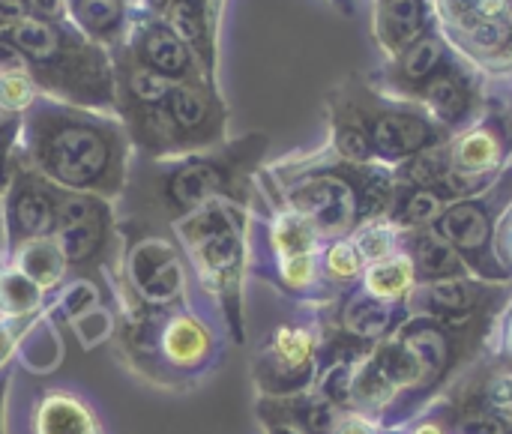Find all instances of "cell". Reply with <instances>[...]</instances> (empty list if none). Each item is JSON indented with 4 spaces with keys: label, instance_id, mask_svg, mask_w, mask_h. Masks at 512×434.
I'll return each instance as SVG.
<instances>
[{
    "label": "cell",
    "instance_id": "19",
    "mask_svg": "<svg viewBox=\"0 0 512 434\" xmlns=\"http://www.w3.org/2000/svg\"><path fill=\"white\" fill-rule=\"evenodd\" d=\"M63 267H66V261H63L60 249H57L54 243H48V240H30V243H24L21 252H18V270H21L39 291L57 285L60 276H63Z\"/></svg>",
    "mask_w": 512,
    "mask_h": 434
},
{
    "label": "cell",
    "instance_id": "40",
    "mask_svg": "<svg viewBox=\"0 0 512 434\" xmlns=\"http://www.w3.org/2000/svg\"><path fill=\"white\" fill-rule=\"evenodd\" d=\"M162 3H165V0H147V6H153V9H156V6H162Z\"/></svg>",
    "mask_w": 512,
    "mask_h": 434
},
{
    "label": "cell",
    "instance_id": "2",
    "mask_svg": "<svg viewBox=\"0 0 512 434\" xmlns=\"http://www.w3.org/2000/svg\"><path fill=\"white\" fill-rule=\"evenodd\" d=\"M492 321H495V315H480V318H471L462 324H447V321H435V318H408L396 330V339L411 351V357L420 366V387L408 399L396 402L402 417H408L417 405H423L435 390H441L447 384V378L456 372V366L477 351V345L486 336Z\"/></svg>",
    "mask_w": 512,
    "mask_h": 434
},
{
    "label": "cell",
    "instance_id": "27",
    "mask_svg": "<svg viewBox=\"0 0 512 434\" xmlns=\"http://www.w3.org/2000/svg\"><path fill=\"white\" fill-rule=\"evenodd\" d=\"M324 264H327V276L336 279V282H351V279H357V276L363 273V267H366L363 258H360V252L354 249L351 240L333 243V246L327 249Z\"/></svg>",
    "mask_w": 512,
    "mask_h": 434
},
{
    "label": "cell",
    "instance_id": "8",
    "mask_svg": "<svg viewBox=\"0 0 512 434\" xmlns=\"http://www.w3.org/2000/svg\"><path fill=\"white\" fill-rule=\"evenodd\" d=\"M129 276L138 300L150 309H168L183 297V270L174 249L162 240H144L129 255Z\"/></svg>",
    "mask_w": 512,
    "mask_h": 434
},
{
    "label": "cell",
    "instance_id": "5",
    "mask_svg": "<svg viewBox=\"0 0 512 434\" xmlns=\"http://www.w3.org/2000/svg\"><path fill=\"white\" fill-rule=\"evenodd\" d=\"M510 297L507 288L468 282V279H444L414 285L405 297V309L411 318H435L447 324H462L480 315H495Z\"/></svg>",
    "mask_w": 512,
    "mask_h": 434
},
{
    "label": "cell",
    "instance_id": "36",
    "mask_svg": "<svg viewBox=\"0 0 512 434\" xmlns=\"http://www.w3.org/2000/svg\"><path fill=\"white\" fill-rule=\"evenodd\" d=\"M24 21V0H0V30Z\"/></svg>",
    "mask_w": 512,
    "mask_h": 434
},
{
    "label": "cell",
    "instance_id": "26",
    "mask_svg": "<svg viewBox=\"0 0 512 434\" xmlns=\"http://www.w3.org/2000/svg\"><path fill=\"white\" fill-rule=\"evenodd\" d=\"M168 108H171V120L180 129H198L207 120V111H210L204 93L195 90V87H174L168 93Z\"/></svg>",
    "mask_w": 512,
    "mask_h": 434
},
{
    "label": "cell",
    "instance_id": "37",
    "mask_svg": "<svg viewBox=\"0 0 512 434\" xmlns=\"http://www.w3.org/2000/svg\"><path fill=\"white\" fill-rule=\"evenodd\" d=\"M411 434H447V426H441L435 420H423L411 429Z\"/></svg>",
    "mask_w": 512,
    "mask_h": 434
},
{
    "label": "cell",
    "instance_id": "20",
    "mask_svg": "<svg viewBox=\"0 0 512 434\" xmlns=\"http://www.w3.org/2000/svg\"><path fill=\"white\" fill-rule=\"evenodd\" d=\"M144 60L153 72L165 78H177L189 66L186 45L171 33V30H150L144 39Z\"/></svg>",
    "mask_w": 512,
    "mask_h": 434
},
{
    "label": "cell",
    "instance_id": "13",
    "mask_svg": "<svg viewBox=\"0 0 512 434\" xmlns=\"http://www.w3.org/2000/svg\"><path fill=\"white\" fill-rule=\"evenodd\" d=\"M9 228L18 243L45 240L57 228V204L36 189H21L9 204Z\"/></svg>",
    "mask_w": 512,
    "mask_h": 434
},
{
    "label": "cell",
    "instance_id": "3",
    "mask_svg": "<svg viewBox=\"0 0 512 434\" xmlns=\"http://www.w3.org/2000/svg\"><path fill=\"white\" fill-rule=\"evenodd\" d=\"M42 168L63 186L84 189L93 186L108 162H111V144L108 138L84 123H60L48 129L36 144Z\"/></svg>",
    "mask_w": 512,
    "mask_h": 434
},
{
    "label": "cell",
    "instance_id": "16",
    "mask_svg": "<svg viewBox=\"0 0 512 434\" xmlns=\"http://www.w3.org/2000/svg\"><path fill=\"white\" fill-rule=\"evenodd\" d=\"M414 285H417V276L405 252H396L363 270V288L381 300H405Z\"/></svg>",
    "mask_w": 512,
    "mask_h": 434
},
{
    "label": "cell",
    "instance_id": "35",
    "mask_svg": "<svg viewBox=\"0 0 512 434\" xmlns=\"http://www.w3.org/2000/svg\"><path fill=\"white\" fill-rule=\"evenodd\" d=\"M336 434H378V429L372 426L369 417H363V414H348V417H342Z\"/></svg>",
    "mask_w": 512,
    "mask_h": 434
},
{
    "label": "cell",
    "instance_id": "34",
    "mask_svg": "<svg viewBox=\"0 0 512 434\" xmlns=\"http://www.w3.org/2000/svg\"><path fill=\"white\" fill-rule=\"evenodd\" d=\"M6 72H24V54L15 45L0 39V75Z\"/></svg>",
    "mask_w": 512,
    "mask_h": 434
},
{
    "label": "cell",
    "instance_id": "38",
    "mask_svg": "<svg viewBox=\"0 0 512 434\" xmlns=\"http://www.w3.org/2000/svg\"><path fill=\"white\" fill-rule=\"evenodd\" d=\"M507 366H512V309L510 318H507V330H504V357H501Z\"/></svg>",
    "mask_w": 512,
    "mask_h": 434
},
{
    "label": "cell",
    "instance_id": "10",
    "mask_svg": "<svg viewBox=\"0 0 512 434\" xmlns=\"http://www.w3.org/2000/svg\"><path fill=\"white\" fill-rule=\"evenodd\" d=\"M402 252L411 258L417 285L444 282V279H468V273H471L465 267V261L432 228L402 231Z\"/></svg>",
    "mask_w": 512,
    "mask_h": 434
},
{
    "label": "cell",
    "instance_id": "4",
    "mask_svg": "<svg viewBox=\"0 0 512 434\" xmlns=\"http://www.w3.org/2000/svg\"><path fill=\"white\" fill-rule=\"evenodd\" d=\"M462 261L468 270L480 273L489 282L507 285L512 276L492 252V216L480 201H456L444 207L429 225Z\"/></svg>",
    "mask_w": 512,
    "mask_h": 434
},
{
    "label": "cell",
    "instance_id": "17",
    "mask_svg": "<svg viewBox=\"0 0 512 434\" xmlns=\"http://www.w3.org/2000/svg\"><path fill=\"white\" fill-rule=\"evenodd\" d=\"M420 33H423V3L420 0H384L381 39L393 54L420 42Z\"/></svg>",
    "mask_w": 512,
    "mask_h": 434
},
{
    "label": "cell",
    "instance_id": "32",
    "mask_svg": "<svg viewBox=\"0 0 512 434\" xmlns=\"http://www.w3.org/2000/svg\"><path fill=\"white\" fill-rule=\"evenodd\" d=\"M93 303H96V294H93V288L84 285V282H78V285H72V288L66 291V306H69L72 315L93 309Z\"/></svg>",
    "mask_w": 512,
    "mask_h": 434
},
{
    "label": "cell",
    "instance_id": "24",
    "mask_svg": "<svg viewBox=\"0 0 512 434\" xmlns=\"http://www.w3.org/2000/svg\"><path fill=\"white\" fill-rule=\"evenodd\" d=\"M12 45L27 54L30 60H51L60 48V36L51 24L36 21V18H24L12 27Z\"/></svg>",
    "mask_w": 512,
    "mask_h": 434
},
{
    "label": "cell",
    "instance_id": "15",
    "mask_svg": "<svg viewBox=\"0 0 512 434\" xmlns=\"http://www.w3.org/2000/svg\"><path fill=\"white\" fill-rule=\"evenodd\" d=\"M222 189V171L213 162H192L171 180V198L180 210L192 213L213 201Z\"/></svg>",
    "mask_w": 512,
    "mask_h": 434
},
{
    "label": "cell",
    "instance_id": "7",
    "mask_svg": "<svg viewBox=\"0 0 512 434\" xmlns=\"http://www.w3.org/2000/svg\"><path fill=\"white\" fill-rule=\"evenodd\" d=\"M357 123L363 126L372 144V156H381L387 162L420 156L441 141V129H435V123L426 114L408 108L384 105L375 111H360Z\"/></svg>",
    "mask_w": 512,
    "mask_h": 434
},
{
    "label": "cell",
    "instance_id": "9",
    "mask_svg": "<svg viewBox=\"0 0 512 434\" xmlns=\"http://www.w3.org/2000/svg\"><path fill=\"white\" fill-rule=\"evenodd\" d=\"M402 312L408 315L405 300H381V297H372L366 288H360L348 294L342 309L336 312V330L375 348L378 342H384L405 324Z\"/></svg>",
    "mask_w": 512,
    "mask_h": 434
},
{
    "label": "cell",
    "instance_id": "11",
    "mask_svg": "<svg viewBox=\"0 0 512 434\" xmlns=\"http://www.w3.org/2000/svg\"><path fill=\"white\" fill-rule=\"evenodd\" d=\"M420 99L429 105V111L444 123V126H459L471 117L474 108V90L468 84V78L462 72H456L453 66H438L420 87H417Z\"/></svg>",
    "mask_w": 512,
    "mask_h": 434
},
{
    "label": "cell",
    "instance_id": "43",
    "mask_svg": "<svg viewBox=\"0 0 512 434\" xmlns=\"http://www.w3.org/2000/svg\"><path fill=\"white\" fill-rule=\"evenodd\" d=\"M507 434H512V426H510V432H507Z\"/></svg>",
    "mask_w": 512,
    "mask_h": 434
},
{
    "label": "cell",
    "instance_id": "21",
    "mask_svg": "<svg viewBox=\"0 0 512 434\" xmlns=\"http://www.w3.org/2000/svg\"><path fill=\"white\" fill-rule=\"evenodd\" d=\"M315 237H318V231L303 216H297L294 210L279 216V222L273 225V246H276L279 264L288 258L315 255Z\"/></svg>",
    "mask_w": 512,
    "mask_h": 434
},
{
    "label": "cell",
    "instance_id": "41",
    "mask_svg": "<svg viewBox=\"0 0 512 434\" xmlns=\"http://www.w3.org/2000/svg\"><path fill=\"white\" fill-rule=\"evenodd\" d=\"M0 165H3V144H0Z\"/></svg>",
    "mask_w": 512,
    "mask_h": 434
},
{
    "label": "cell",
    "instance_id": "30",
    "mask_svg": "<svg viewBox=\"0 0 512 434\" xmlns=\"http://www.w3.org/2000/svg\"><path fill=\"white\" fill-rule=\"evenodd\" d=\"M204 30L201 21V9L195 0H177L171 6V33L183 42V39H198Z\"/></svg>",
    "mask_w": 512,
    "mask_h": 434
},
{
    "label": "cell",
    "instance_id": "18",
    "mask_svg": "<svg viewBox=\"0 0 512 434\" xmlns=\"http://www.w3.org/2000/svg\"><path fill=\"white\" fill-rule=\"evenodd\" d=\"M102 234H105V222H102V213H93L90 219L84 222H75V225H63L57 228V237H54V246L60 249L63 261L66 264H87L99 246H102Z\"/></svg>",
    "mask_w": 512,
    "mask_h": 434
},
{
    "label": "cell",
    "instance_id": "14",
    "mask_svg": "<svg viewBox=\"0 0 512 434\" xmlns=\"http://www.w3.org/2000/svg\"><path fill=\"white\" fill-rule=\"evenodd\" d=\"M36 434H99L96 420L90 417V411L75 402L66 393H54L48 399H42L39 411H36Z\"/></svg>",
    "mask_w": 512,
    "mask_h": 434
},
{
    "label": "cell",
    "instance_id": "23",
    "mask_svg": "<svg viewBox=\"0 0 512 434\" xmlns=\"http://www.w3.org/2000/svg\"><path fill=\"white\" fill-rule=\"evenodd\" d=\"M42 300V291L18 270H0V312L9 318H24Z\"/></svg>",
    "mask_w": 512,
    "mask_h": 434
},
{
    "label": "cell",
    "instance_id": "29",
    "mask_svg": "<svg viewBox=\"0 0 512 434\" xmlns=\"http://www.w3.org/2000/svg\"><path fill=\"white\" fill-rule=\"evenodd\" d=\"M33 99V84L24 72H6L0 75V108L3 111H21Z\"/></svg>",
    "mask_w": 512,
    "mask_h": 434
},
{
    "label": "cell",
    "instance_id": "42",
    "mask_svg": "<svg viewBox=\"0 0 512 434\" xmlns=\"http://www.w3.org/2000/svg\"><path fill=\"white\" fill-rule=\"evenodd\" d=\"M0 126H3V108H0Z\"/></svg>",
    "mask_w": 512,
    "mask_h": 434
},
{
    "label": "cell",
    "instance_id": "33",
    "mask_svg": "<svg viewBox=\"0 0 512 434\" xmlns=\"http://www.w3.org/2000/svg\"><path fill=\"white\" fill-rule=\"evenodd\" d=\"M498 261H504V270L512 276V210L498 228Z\"/></svg>",
    "mask_w": 512,
    "mask_h": 434
},
{
    "label": "cell",
    "instance_id": "39",
    "mask_svg": "<svg viewBox=\"0 0 512 434\" xmlns=\"http://www.w3.org/2000/svg\"><path fill=\"white\" fill-rule=\"evenodd\" d=\"M33 6L42 9V12H48V15H54L60 9V0H33Z\"/></svg>",
    "mask_w": 512,
    "mask_h": 434
},
{
    "label": "cell",
    "instance_id": "22",
    "mask_svg": "<svg viewBox=\"0 0 512 434\" xmlns=\"http://www.w3.org/2000/svg\"><path fill=\"white\" fill-rule=\"evenodd\" d=\"M351 243H354V249L360 252L363 264H378V261H384V258H390V255L399 252V246H402V231H399L393 222L372 219V222H366V225L357 231V237H354Z\"/></svg>",
    "mask_w": 512,
    "mask_h": 434
},
{
    "label": "cell",
    "instance_id": "12",
    "mask_svg": "<svg viewBox=\"0 0 512 434\" xmlns=\"http://www.w3.org/2000/svg\"><path fill=\"white\" fill-rule=\"evenodd\" d=\"M213 351V339L201 321L192 315H171L159 327V354L174 369H195L207 363Z\"/></svg>",
    "mask_w": 512,
    "mask_h": 434
},
{
    "label": "cell",
    "instance_id": "1",
    "mask_svg": "<svg viewBox=\"0 0 512 434\" xmlns=\"http://www.w3.org/2000/svg\"><path fill=\"white\" fill-rule=\"evenodd\" d=\"M180 237L195 255V267L201 279L222 297L234 339L243 342V321H240V273H243V237L234 207L213 198L204 207L192 210L186 222H180Z\"/></svg>",
    "mask_w": 512,
    "mask_h": 434
},
{
    "label": "cell",
    "instance_id": "28",
    "mask_svg": "<svg viewBox=\"0 0 512 434\" xmlns=\"http://www.w3.org/2000/svg\"><path fill=\"white\" fill-rule=\"evenodd\" d=\"M129 87H132L135 99L150 102V105L168 99V93L174 90L171 78H165V75H159V72H153V69H135V72L129 75Z\"/></svg>",
    "mask_w": 512,
    "mask_h": 434
},
{
    "label": "cell",
    "instance_id": "6",
    "mask_svg": "<svg viewBox=\"0 0 512 434\" xmlns=\"http://www.w3.org/2000/svg\"><path fill=\"white\" fill-rule=\"evenodd\" d=\"M315 336L309 327H279L258 360L261 390L273 396H297L315 378Z\"/></svg>",
    "mask_w": 512,
    "mask_h": 434
},
{
    "label": "cell",
    "instance_id": "31",
    "mask_svg": "<svg viewBox=\"0 0 512 434\" xmlns=\"http://www.w3.org/2000/svg\"><path fill=\"white\" fill-rule=\"evenodd\" d=\"M120 18L117 0H78V21L87 30H108Z\"/></svg>",
    "mask_w": 512,
    "mask_h": 434
},
{
    "label": "cell",
    "instance_id": "25",
    "mask_svg": "<svg viewBox=\"0 0 512 434\" xmlns=\"http://www.w3.org/2000/svg\"><path fill=\"white\" fill-rule=\"evenodd\" d=\"M438 66H441V42H435V39H420V42H414V48L402 57V66H399L402 84H417V87H420Z\"/></svg>",
    "mask_w": 512,
    "mask_h": 434
}]
</instances>
